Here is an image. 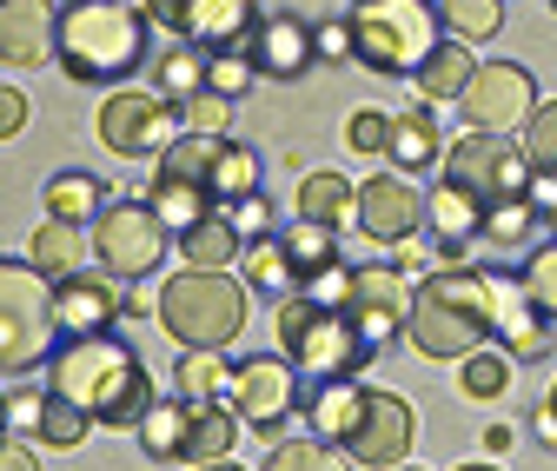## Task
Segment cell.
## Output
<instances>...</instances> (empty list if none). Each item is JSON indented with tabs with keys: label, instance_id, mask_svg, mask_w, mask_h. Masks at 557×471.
Instances as JSON below:
<instances>
[{
	"label": "cell",
	"instance_id": "1",
	"mask_svg": "<svg viewBox=\"0 0 557 471\" xmlns=\"http://www.w3.org/2000/svg\"><path fill=\"white\" fill-rule=\"evenodd\" d=\"M47 392L81 406L100 432H139L153 412V379L139 365V352L120 332H87V339H66L47 359Z\"/></svg>",
	"mask_w": 557,
	"mask_h": 471
},
{
	"label": "cell",
	"instance_id": "2",
	"mask_svg": "<svg viewBox=\"0 0 557 471\" xmlns=\"http://www.w3.org/2000/svg\"><path fill=\"white\" fill-rule=\"evenodd\" d=\"M405 339L425 359H471L478 346H492L498 339L492 273H471V265H432V273L411 286Z\"/></svg>",
	"mask_w": 557,
	"mask_h": 471
},
{
	"label": "cell",
	"instance_id": "3",
	"mask_svg": "<svg viewBox=\"0 0 557 471\" xmlns=\"http://www.w3.org/2000/svg\"><path fill=\"white\" fill-rule=\"evenodd\" d=\"M147 8L139 0H66L60 8V74L81 87H113L147 66Z\"/></svg>",
	"mask_w": 557,
	"mask_h": 471
},
{
	"label": "cell",
	"instance_id": "4",
	"mask_svg": "<svg viewBox=\"0 0 557 471\" xmlns=\"http://www.w3.org/2000/svg\"><path fill=\"white\" fill-rule=\"evenodd\" d=\"M352 60H366L372 74H418L432 53H438V8L432 0H359L352 14Z\"/></svg>",
	"mask_w": 557,
	"mask_h": 471
},
{
	"label": "cell",
	"instance_id": "5",
	"mask_svg": "<svg viewBox=\"0 0 557 471\" xmlns=\"http://www.w3.org/2000/svg\"><path fill=\"white\" fill-rule=\"evenodd\" d=\"M160 325L180 346L226 352L246 332V286L233 273H199V265H186V273H173L160 286Z\"/></svg>",
	"mask_w": 557,
	"mask_h": 471
},
{
	"label": "cell",
	"instance_id": "6",
	"mask_svg": "<svg viewBox=\"0 0 557 471\" xmlns=\"http://www.w3.org/2000/svg\"><path fill=\"white\" fill-rule=\"evenodd\" d=\"M53 280L34 259H0V372H40L53 359Z\"/></svg>",
	"mask_w": 557,
	"mask_h": 471
},
{
	"label": "cell",
	"instance_id": "7",
	"mask_svg": "<svg viewBox=\"0 0 557 471\" xmlns=\"http://www.w3.org/2000/svg\"><path fill=\"white\" fill-rule=\"evenodd\" d=\"M272 325H278V352L299 365V379H352L366 365V352H372L352 312H325V306H312L299 293L278 299Z\"/></svg>",
	"mask_w": 557,
	"mask_h": 471
},
{
	"label": "cell",
	"instance_id": "8",
	"mask_svg": "<svg viewBox=\"0 0 557 471\" xmlns=\"http://www.w3.org/2000/svg\"><path fill=\"white\" fill-rule=\"evenodd\" d=\"M94 133H100V147L107 153H120V160H160L180 133H186V120H180V107L166 100V94H153V87H113L107 100H100V113H94Z\"/></svg>",
	"mask_w": 557,
	"mask_h": 471
},
{
	"label": "cell",
	"instance_id": "9",
	"mask_svg": "<svg viewBox=\"0 0 557 471\" xmlns=\"http://www.w3.org/2000/svg\"><path fill=\"white\" fill-rule=\"evenodd\" d=\"M531 153L524 147H511L505 133H478V126H465L458 140L445 147V166H438V179H451V186H465L478 207H498V199H518L524 186H531Z\"/></svg>",
	"mask_w": 557,
	"mask_h": 471
},
{
	"label": "cell",
	"instance_id": "10",
	"mask_svg": "<svg viewBox=\"0 0 557 471\" xmlns=\"http://www.w3.org/2000/svg\"><path fill=\"white\" fill-rule=\"evenodd\" d=\"M139 8L193 53H246L259 34V0H139Z\"/></svg>",
	"mask_w": 557,
	"mask_h": 471
},
{
	"label": "cell",
	"instance_id": "11",
	"mask_svg": "<svg viewBox=\"0 0 557 471\" xmlns=\"http://www.w3.org/2000/svg\"><path fill=\"white\" fill-rule=\"evenodd\" d=\"M87 233H94V259L107 280H147L166 252V226L153 213V199H107Z\"/></svg>",
	"mask_w": 557,
	"mask_h": 471
},
{
	"label": "cell",
	"instance_id": "12",
	"mask_svg": "<svg viewBox=\"0 0 557 471\" xmlns=\"http://www.w3.org/2000/svg\"><path fill=\"white\" fill-rule=\"evenodd\" d=\"M233 412H239V425L246 432H259V438H278L293 419H299V398H306V379H299V365L278 352V359H246V365H233Z\"/></svg>",
	"mask_w": 557,
	"mask_h": 471
},
{
	"label": "cell",
	"instance_id": "13",
	"mask_svg": "<svg viewBox=\"0 0 557 471\" xmlns=\"http://www.w3.org/2000/svg\"><path fill=\"white\" fill-rule=\"evenodd\" d=\"M458 113H465V126H478V133H511V126H524V120L537 113V80H531V66H518V60H484L478 74H471V87L458 94Z\"/></svg>",
	"mask_w": 557,
	"mask_h": 471
},
{
	"label": "cell",
	"instance_id": "14",
	"mask_svg": "<svg viewBox=\"0 0 557 471\" xmlns=\"http://www.w3.org/2000/svg\"><path fill=\"white\" fill-rule=\"evenodd\" d=\"M411 438H418V419H411L405 398L398 392H366V412H359L352 438L338 451H352V464H366V471H392V464H405Z\"/></svg>",
	"mask_w": 557,
	"mask_h": 471
},
{
	"label": "cell",
	"instance_id": "15",
	"mask_svg": "<svg viewBox=\"0 0 557 471\" xmlns=\"http://www.w3.org/2000/svg\"><path fill=\"white\" fill-rule=\"evenodd\" d=\"M359 319L366 332V346H392L405 339V319H411V273H398V265H359V280H352V306H345Z\"/></svg>",
	"mask_w": 557,
	"mask_h": 471
},
{
	"label": "cell",
	"instance_id": "16",
	"mask_svg": "<svg viewBox=\"0 0 557 471\" xmlns=\"http://www.w3.org/2000/svg\"><path fill=\"white\" fill-rule=\"evenodd\" d=\"M352 226L379 246H398L425 226V193H418L405 173H372L359 186V207H352Z\"/></svg>",
	"mask_w": 557,
	"mask_h": 471
},
{
	"label": "cell",
	"instance_id": "17",
	"mask_svg": "<svg viewBox=\"0 0 557 471\" xmlns=\"http://www.w3.org/2000/svg\"><path fill=\"white\" fill-rule=\"evenodd\" d=\"M60 53L53 0H0V66H47Z\"/></svg>",
	"mask_w": 557,
	"mask_h": 471
},
{
	"label": "cell",
	"instance_id": "18",
	"mask_svg": "<svg viewBox=\"0 0 557 471\" xmlns=\"http://www.w3.org/2000/svg\"><path fill=\"white\" fill-rule=\"evenodd\" d=\"M53 319L60 332H74V339H87V332H113L120 325V293L107 273H66L53 280Z\"/></svg>",
	"mask_w": 557,
	"mask_h": 471
},
{
	"label": "cell",
	"instance_id": "19",
	"mask_svg": "<svg viewBox=\"0 0 557 471\" xmlns=\"http://www.w3.org/2000/svg\"><path fill=\"white\" fill-rule=\"evenodd\" d=\"M492 312H498V339L511 359H544L550 352V319L531 306L518 273H492Z\"/></svg>",
	"mask_w": 557,
	"mask_h": 471
},
{
	"label": "cell",
	"instance_id": "20",
	"mask_svg": "<svg viewBox=\"0 0 557 471\" xmlns=\"http://www.w3.org/2000/svg\"><path fill=\"white\" fill-rule=\"evenodd\" d=\"M366 379L352 372V379H306V398H299V419L312 425V438H325V445H345L352 438V425H359V412H366Z\"/></svg>",
	"mask_w": 557,
	"mask_h": 471
},
{
	"label": "cell",
	"instance_id": "21",
	"mask_svg": "<svg viewBox=\"0 0 557 471\" xmlns=\"http://www.w3.org/2000/svg\"><path fill=\"white\" fill-rule=\"evenodd\" d=\"M252 66L265 80H299L306 66L319 60V47H312V27L299 21V14H272V21H259V34H252Z\"/></svg>",
	"mask_w": 557,
	"mask_h": 471
},
{
	"label": "cell",
	"instance_id": "22",
	"mask_svg": "<svg viewBox=\"0 0 557 471\" xmlns=\"http://www.w3.org/2000/svg\"><path fill=\"white\" fill-rule=\"evenodd\" d=\"M385 160L411 179V173H438L445 166V140H438V120H432V107H405V113H392V147H385Z\"/></svg>",
	"mask_w": 557,
	"mask_h": 471
},
{
	"label": "cell",
	"instance_id": "23",
	"mask_svg": "<svg viewBox=\"0 0 557 471\" xmlns=\"http://www.w3.org/2000/svg\"><path fill=\"white\" fill-rule=\"evenodd\" d=\"M239 432H246L239 412H226L220 398H186V458L180 464H213V458H226Z\"/></svg>",
	"mask_w": 557,
	"mask_h": 471
},
{
	"label": "cell",
	"instance_id": "24",
	"mask_svg": "<svg viewBox=\"0 0 557 471\" xmlns=\"http://www.w3.org/2000/svg\"><path fill=\"white\" fill-rule=\"evenodd\" d=\"M87 252H94V233H81L74 220H40V233H34V265L47 280H66V273H81L87 265Z\"/></svg>",
	"mask_w": 557,
	"mask_h": 471
},
{
	"label": "cell",
	"instance_id": "25",
	"mask_svg": "<svg viewBox=\"0 0 557 471\" xmlns=\"http://www.w3.org/2000/svg\"><path fill=\"white\" fill-rule=\"evenodd\" d=\"M239 252H246V239L233 233V220H226V213H206L199 226H186V233H180V259H186V265H199V273H226Z\"/></svg>",
	"mask_w": 557,
	"mask_h": 471
},
{
	"label": "cell",
	"instance_id": "26",
	"mask_svg": "<svg viewBox=\"0 0 557 471\" xmlns=\"http://www.w3.org/2000/svg\"><path fill=\"white\" fill-rule=\"evenodd\" d=\"M471 74H478V66H471V53H465V40H438V53L425 60V66H418V100H432V107H458V94L471 87Z\"/></svg>",
	"mask_w": 557,
	"mask_h": 471
},
{
	"label": "cell",
	"instance_id": "27",
	"mask_svg": "<svg viewBox=\"0 0 557 471\" xmlns=\"http://www.w3.org/2000/svg\"><path fill=\"white\" fill-rule=\"evenodd\" d=\"M153 213H160V226L166 233H186V226H199L206 213H220V199L206 193V186H193V179H166V173H153Z\"/></svg>",
	"mask_w": 557,
	"mask_h": 471
},
{
	"label": "cell",
	"instance_id": "28",
	"mask_svg": "<svg viewBox=\"0 0 557 471\" xmlns=\"http://www.w3.org/2000/svg\"><path fill=\"white\" fill-rule=\"evenodd\" d=\"M100 207H107V193H100V179H94V173L66 166V173H53V179H47V220L94 226V220H100Z\"/></svg>",
	"mask_w": 557,
	"mask_h": 471
},
{
	"label": "cell",
	"instance_id": "29",
	"mask_svg": "<svg viewBox=\"0 0 557 471\" xmlns=\"http://www.w3.org/2000/svg\"><path fill=\"white\" fill-rule=\"evenodd\" d=\"M359 207V186L345 173H306L299 179V220H325V226H345Z\"/></svg>",
	"mask_w": 557,
	"mask_h": 471
},
{
	"label": "cell",
	"instance_id": "30",
	"mask_svg": "<svg viewBox=\"0 0 557 471\" xmlns=\"http://www.w3.org/2000/svg\"><path fill=\"white\" fill-rule=\"evenodd\" d=\"M537 226H544V213L531 207V193H518V199H498V207H484L478 239H484V246H498V252H518Z\"/></svg>",
	"mask_w": 557,
	"mask_h": 471
},
{
	"label": "cell",
	"instance_id": "31",
	"mask_svg": "<svg viewBox=\"0 0 557 471\" xmlns=\"http://www.w3.org/2000/svg\"><path fill=\"white\" fill-rule=\"evenodd\" d=\"M239 265H246V286L252 293H272V299H293L299 293V273H293V259H286L278 239H246Z\"/></svg>",
	"mask_w": 557,
	"mask_h": 471
},
{
	"label": "cell",
	"instance_id": "32",
	"mask_svg": "<svg viewBox=\"0 0 557 471\" xmlns=\"http://www.w3.org/2000/svg\"><path fill=\"white\" fill-rule=\"evenodd\" d=\"M220 153H226V140H220V133H180V140L160 153V166H153V173L206 186V179H213V160H220ZM206 193H213V186H206Z\"/></svg>",
	"mask_w": 557,
	"mask_h": 471
},
{
	"label": "cell",
	"instance_id": "33",
	"mask_svg": "<svg viewBox=\"0 0 557 471\" xmlns=\"http://www.w3.org/2000/svg\"><path fill=\"white\" fill-rule=\"evenodd\" d=\"M278 246H286L293 273L306 280V273H319V265L338 259V226H325V220H293L286 233H278Z\"/></svg>",
	"mask_w": 557,
	"mask_h": 471
},
{
	"label": "cell",
	"instance_id": "34",
	"mask_svg": "<svg viewBox=\"0 0 557 471\" xmlns=\"http://www.w3.org/2000/svg\"><path fill=\"white\" fill-rule=\"evenodd\" d=\"M458 392H465V398H478V406L505 398V392H511V352L478 346L471 359H458Z\"/></svg>",
	"mask_w": 557,
	"mask_h": 471
},
{
	"label": "cell",
	"instance_id": "35",
	"mask_svg": "<svg viewBox=\"0 0 557 471\" xmlns=\"http://www.w3.org/2000/svg\"><path fill=\"white\" fill-rule=\"evenodd\" d=\"M438 21H445V34H451V40L478 47V40H498L505 8H498V0H438Z\"/></svg>",
	"mask_w": 557,
	"mask_h": 471
},
{
	"label": "cell",
	"instance_id": "36",
	"mask_svg": "<svg viewBox=\"0 0 557 471\" xmlns=\"http://www.w3.org/2000/svg\"><path fill=\"white\" fill-rule=\"evenodd\" d=\"M153 94H166L173 107H186L193 94H206V53H193V47L160 53L153 60Z\"/></svg>",
	"mask_w": 557,
	"mask_h": 471
},
{
	"label": "cell",
	"instance_id": "37",
	"mask_svg": "<svg viewBox=\"0 0 557 471\" xmlns=\"http://www.w3.org/2000/svg\"><path fill=\"white\" fill-rule=\"evenodd\" d=\"M180 398H220L233 385V365L220 352H206V346H180Z\"/></svg>",
	"mask_w": 557,
	"mask_h": 471
},
{
	"label": "cell",
	"instance_id": "38",
	"mask_svg": "<svg viewBox=\"0 0 557 471\" xmlns=\"http://www.w3.org/2000/svg\"><path fill=\"white\" fill-rule=\"evenodd\" d=\"M213 199L220 207H233V199H246V193H259V153L252 147H239V140H226V153L213 160Z\"/></svg>",
	"mask_w": 557,
	"mask_h": 471
},
{
	"label": "cell",
	"instance_id": "39",
	"mask_svg": "<svg viewBox=\"0 0 557 471\" xmlns=\"http://www.w3.org/2000/svg\"><path fill=\"white\" fill-rule=\"evenodd\" d=\"M265 471H352V451H332L325 438H278Z\"/></svg>",
	"mask_w": 557,
	"mask_h": 471
},
{
	"label": "cell",
	"instance_id": "40",
	"mask_svg": "<svg viewBox=\"0 0 557 471\" xmlns=\"http://www.w3.org/2000/svg\"><path fill=\"white\" fill-rule=\"evenodd\" d=\"M139 445H147V458H186V398L180 406H160L153 398L147 425H139Z\"/></svg>",
	"mask_w": 557,
	"mask_h": 471
},
{
	"label": "cell",
	"instance_id": "41",
	"mask_svg": "<svg viewBox=\"0 0 557 471\" xmlns=\"http://www.w3.org/2000/svg\"><path fill=\"white\" fill-rule=\"evenodd\" d=\"M518 280H524L531 306H537L544 319H557V239H544L537 252H524V265H518Z\"/></svg>",
	"mask_w": 557,
	"mask_h": 471
},
{
	"label": "cell",
	"instance_id": "42",
	"mask_svg": "<svg viewBox=\"0 0 557 471\" xmlns=\"http://www.w3.org/2000/svg\"><path fill=\"white\" fill-rule=\"evenodd\" d=\"M352 280H359L352 265L332 259V265H319V273L299 280V299H312V306H325V312H345V306H352Z\"/></svg>",
	"mask_w": 557,
	"mask_h": 471
},
{
	"label": "cell",
	"instance_id": "43",
	"mask_svg": "<svg viewBox=\"0 0 557 471\" xmlns=\"http://www.w3.org/2000/svg\"><path fill=\"white\" fill-rule=\"evenodd\" d=\"M252 80H259L252 53H206V94H220V100H239Z\"/></svg>",
	"mask_w": 557,
	"mask_h": 471
},
{
	"label": "cell",
	"instance_id": "44",
	"mask_svg": "<svg viewBox=\"0 0 557 471\" xmlns=\"http://www.w3.org/2000/svg\"><path fill=\"white\" fill-rule=\"evenodd\" d=\"M524 153L537 173H557V100H537V113L524 120Z\"/></svg>",
	"mask_w": 557,
	"mask_h": 471
},
{
	"label": "cell",
	"instance_id": "45",
	"mask_svg": "<svg viewBox=\"0 0 557 471\" xmlns=\"http://www.w3.org/2000/svg\"><path fill=\"white\" fill-rule=\"evenodd\" d=\"M345 147H352L359 160H385V147H392V113H379V107L352 113V126H345Z\"/></svg>",
	"mask_w": 557,
	"mask_h": 471
},
{
	"label": "cell",
	"instance_id": "46",
	"mask_svg": "<svg viewBox=\"0 0 557 471\" xmlns=\"http://www.w3.org/2000/svg\"><path fill=\"white\" fill-rule=\"evenodd\" d=\"M94 432V419L81 406H66V398H47V419H40V438L47 445H81Z\"/></svg>",
	"mask_w": 557,
	"mask_h": 471
},
{
	"label": "cell",
	"instance_id": "47",
	"mask_svg": "<svg viewBox=\"0 0 557 471\" xmlns=\"http://www.w3.org/2000/svg\"><path fill=\"white\" fill-rule=\"evenodd\" d=\"M180 120H186V133H220V140H226V126H233V100H220V94H193V100L180 107Z\"/></svg>",
	"mask_w": 557,
	"mask_h": 471
},
{
	"label": "cell",
	"instance_id": "48",
	"mask_svg": "<svg viewBox=\"0 0 557 471\" xmlns=\"http://www.w3.org/2000/svg\"><path fill=\"white\" fill-rule=\"evenodd\" d=\"M220 213L233 220L239 239H272V207H265V193H246V199H233V207H220Z\"/></svg>",
	"mask_w": 557,
	"mask_h": 471
},
{
	"label": "cell",
	"instance_id": "49",
	"mask_svg": "<svg viewBox=\"0 0 557 471\" xmlns=\"http://www.w3.org/2000/svg\"><path fill=\"white\" fill-rule=\"evenodd\" d=\"M47 385H21L14 398H8V432H34L40 438V419H47Z\"/></svg>",
	"mask_w": 557,
	"mask_h": 471
},
{
	"label": "cell",
	"instance_id": "50",
	"mask_svg": "<svg viewBox=\"0 0 557 471\" xmlns=\"http://www.w3.org/2000/svg\"><path fill=\"white\" fill-rule=\"evenodd\" d=\"M312 47H319V60H352V21L312 27Z\"/></svg>",
	"mask_w": 557,
	"mask_h": 471
},
{
	"label": "cell",
	"instance_id": "51",
	"mask_svg": "<svg viewBox=\"0 0 557 471\" xmlns=\"http://www.w3.org/2000/svg\"><path fill=\"white\" fill-rule=\"evenodd\" d=\"M27 126V94L0 80V140H14V133Z\"/></svg>",
	"mask_w": 557,
	"mask_h": 471
},
{
	"label": "cell",
	"instance_id": "52",
	"mask_svg": "<svg viewBox=\"0 0 557 471\" xmlns=\"http://www.w3.org/2000/svg\"><path fill=\"white\" fill-rule=\"evenodd\" d=\"M0 471H40V458L27 445H14V438H0Z\"/></svg>",
	"mask_w": 557,
	"mask_h": 471
},
{
	"label": "cell",
	"instance_id": "53",
	"mask_svg": "<svg viewBox=\"0 0 557 471\" xmlns=\"http://www.w3.org/2000/svg\"><path fill=\"white\" fill-rule=\"evenodd\" d=\"M531 425H537V438H544V445H557V412H550V406H544V412H537Z\"/></svg>",
	"mask_w": 557,
	"mask_h": 471
},
{
	"label": "cell",
	"instance_id": "54",
	"mask_svg": "<svg viewBox=\"0 0 557 471\" xmlns=\"http://www.w3.org/2000/svg\"><path fill=\"white\" fill-rule=\"evenodd\" d=\"M193 471H246V464H233V458H213V464H193Z\"/></svg>",
	"mask_w": 557,
	"mask_h": 471
},
{
	"label": "cell",
	"instance_id": "55",
	"mask_svg": "<svg viewBox=\"0 0 557 471\" xmlns=\"http://www.w3.org/2000/svg\"><path fill=\"white\" fill-rule=\"evenodd\" d=\"M0 438H8V398H0Z\"/></svg>",
	"mask_w": 557,
	"mask_h": 471
},
{
	"label": "cell",
	"instance_id": "56",
	"mask_svg": "<svg viewBox=\"0 0 557 471\" xmlns=\"http://www.w3.org/2000/svg\"><path fill=\"white\" fill-rule=\"evenodd\" d=\"M458 471H498V464H471V458H465V464H458Z\"/></svg>",
	"mask_w": 557,
	"mask_h": 471
},
{
	"label": "cell",
	"instance_id": "57",
	"mask_svg": "<svg viewBox=\"0 0 557 471\" xmlns=\"http://www.w3.org/2000/svg\"><path fill=\"white\" fill-rule=\"evenodd\" d=\"M544 226H550V239H557V207H550V213H544Z\"/></svg>",
	"mask_w": 557,
	"mask_h": 471
},
{
	"label": "cell",
	"instance_id": "58",
	"mask_svg": "<svg viewBox=\"0 0 557 471\" xmlns=\"http://www.w3.org/2000/svg\"><path fill=\"white\" fill-rule=\"evenodd\" d=\"M544 406H550V412H557V385H550V398H544Z\"/></svg>",
	"mask_w": 557,
	"mask_h": 471
},
{
	"label": "cell",
	"instance_id": "59",
	"mask_svg": "<svg viewBox=\"0 0 557 471\" xmlns=\"http://www.w3.org/2000/svg\"><path fill=\"white\" fill-rule=\"evenodd\" d=\"M392 471H418V464H392Z\"/></svg>",
	"mask_w": 557,
	"mask_h": 471
},
{
	"label": "cell",
	"instance_id": "60",
	"mask_svg": "<svg viewBox=\"0 0 557 471\" xmlns=\"http://www.w3.org/2000/svg\"><path fill=\"white\" fill-rule=\"evenodd\" d=\"M550 8H557V0H550Z\"/></svg>",
	"mask_w": 557,
	"mask_h": 471
}]
</instances>
